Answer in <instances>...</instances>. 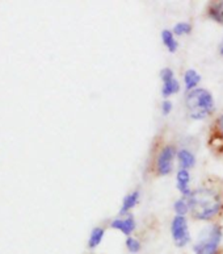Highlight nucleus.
Wrapping results in <instances>:
<instances>
[{"mask_svg": "<svg viewBox=\"0 0 223 254\" xmlns=\"http://www.w3.org/2000/svg\"><path fill=\"white\" fill-rule=\"evenodd\" d=\"M210 148L216 152L223 153V112L214 120L210 127V138H209Z\"/></svg>", "mask_w": 223, "mask_h": 254, "instance_id": "obj_6", "label": "nucleus"}, {"mask_svg": "<svg viewBox=\"0 0 223 254\" xmlns=\"http://www.w3.org/2000/svg\"><path fill=\"white\" fill-rule=\"evenodd\" d=\"M178 158L181 169H185V170L192 169V167H194V165H196V157H194V154H193L190 150H188V149H181V150H178Z\"/></svg>", "mask_w": 223, "mask_h": 254, "instance_id": "obj_10", "label": "nucleus"}, {"mask_svg": "<svg viewBox=\"0 0 223 254\" xmlns=\"http://www.w3.org/2000/svg\"><path fill=\"white\" fill-rule=\"evenodd\" d=\"M139 195H140L139 190H135V191H133V192L128 193V195L124 197V200H122V205H121V209H120V212H118V216L120 217L128 216L129 212L135 207L138 200H139Z\"/></svg>", "mask_w": 223, "mask_h": 254, "instance_id": "obj_9", "label": "nucleus"}, {"mask_svg": "<svg viewBox=\"0 0 223 254\" xmlns=\"http://www.w3.org/2000/svg\"><path fill=\"white\" fill-rule=\"evenodd\" d=\"M125 245L126 248H128V251L133 254L139 253L140 249H142V245H140L139 241L136 239H134V237H132V236H130V237H126Z\"/></svg>", "mask_w": 223, "mask_h": 254, "instance_id": "obj_17", "label": "nucleus"}, {"mask_svg": "<svg viewBox=\"0 0 223 254\" xmlns=\"http://www.w3.org/2000/svg\"><path fill=\"white\" fill-rule=\"evenodd\" d=\"M172 111V102L166 99L164 102L162 103V112L163 115H170V112Z\"/></svg>", "mask_w": 223, "mask_h": 254, "instance_id": "obj_20", "label": "nucleus"}, {"mask_svg": "<svg viewBox=\"0 0 223 254\" xmlns=\"http://www.w3.org/2000/svg\"><path fill=\"white\" fill-rule=\"evenodd\" d=\"M218 50H220V54H221V57L223 58V40H222V41H221V44H220V48H218Z\"/></svg>", "mask_w": 223, "mask_h": 254, "instance_id": "obj_21", "label": "nucleus"}, {"mask_svg": "<svg viewBox=\"0 0 223 254\" xmlns=\"http://www.w3.org/2000/svg\"><path fill=\"white\" fill-rule=\"evenodd\" d=\"M222 237L223 231L220 224H213L204 228L193 248L194 254H220Z\"/></svg>", "mask_w": 223, "mask_h": 254, "instance_id": "obj_3", "label": "nucleus"}, {"mask_svg": "<svg viewBox=\"0 0 223 254\" xmlns=\"http://www.w3.org/2000/svg\"><path fill=\"white\" fill-rule=\"evenodd\" d=\"M185 107L190 119L204 120L214 112L216 103L212 92L205 88H194L186 94Z\"/></svg>", "mask_w": 223, "mask_h": 254, "instance_id": "obj_2", "label": "nucleus"}, {"mask_svg": "<svg viewBox=\"0 0 223 254\" xmlns=\"http://www.w3.org/2000/svg\"><path fill=\"white\" fill-rule=\"evenodd\" d=\"M208 16L223 25V1H212L208 5Z\"/></svg>", "mask_w": 223, "mask_h": 254, "instance_id": "obj_11", "label": "nucleus"}, {"mask_svg": "<svg viewBox=\"0 0 223 254\" xmlns=\"http://www.w3.org/2000/svg\"><path fill=\"white\" fill-rule=\"evenodd\" d=\"M174 209L176 212V216H185L186 213L189 212V205H188V200L185 197H181L178 200L175 201Z\"/></svg>", "mask_w": 223, "mask_h": 254, "instance_id": "obj_16", "label": "nucleus"}, {"mask_svg": "<svg viewBox=\"0 0 223 254\" xmlns=\"http://www.w3.org/2000/svg\"><path fill=\"white\" fill-rule=\"evenodd\" d=\"M160 78H162L163 83H166L168 80H172L175 78L174 75V70L170 67H164L160 70Z\"/></svg>", "mask_w": 223, "mask_h": 254, "instance_id": "obj_19", "label": "nucleus"}, {"mask_svg": "<svg viewBox=\"0 0 223 254\" xmlns=\"http://www.w3.org/2000/svg\"><path fill=\"white\" fill-rule=\"evenodd\" d=\"M176 186H178V190L182 193V196L189 197V195L192 193V191L189 190V182H190V174L189 171L185 170V169H180L176 174Z\"/></svg>", "mask_w": 223, "mask_h": 254, "instance_id": "obj_8", "label": "nucleus"}, {"mask_svg": "<svg viewBox=\"0 0 223 254\" xmlns=\"http://www.w3.org/2000/svg\"><path fill=\"white\" fill-rule=\"evenodd\" d=\"M162 40H163V44L166 45V48L170 50L171 53H175L178 48V41L175 40V34L174 32L170 31V29H164L162 32Z\"/></svg>", "mask_w": 223, "mask_h": 254, "instance_id": "obj_14", "label": "nucleus"}, {"mask_svg": "<svg viewBox=\"0 0 223 254\" xmlns=\"http://www.w3.org/2000/svg\"><path fill=\"white\" fill-rule=\"evenodd\" d=\"M174 34L178 36H184V34H189L192 32V24L189 23H178L172 29Z\"/></svg>", "mask_w": 223, "mask_h": 254, "instance_id": "obj_18", "label": "nucleus"}, {"mask_svg": "<svg viewBox=\"0 0 223 254\" xmlns=\"http://www.w3.org/2000/svg\"><path fill=\"white\" fill-rule=\"evenodd\" d=\"M104 235H105V229H104V228H93L91 232V235H89V239H88V248H89V249H96L102 241V239H104Z\"/></svg>", "mask_w": 223, "mask_h": 254, "instance_id": "obj_13", "label": "nucleus"}, {"mask_svg": "<svg viewBox=\"0 0 223 254\" xmlns=\"http://www.w3.org/2000/svg\"><path fill=\"white\" fill-rule=\"evenodd\" d=\"M171 233L178 248H184L190 243V233L185 216H175L171 224Z\"/></svg>", "mask_w": 223, "mask_h": 254, "instance_id": "obj_5", "label": "nucleus"}, {"mask_svg": "<svg viewBox=\"0 0 223 254\" xmlns=\"http://www.w3.org/2000/svg\"><path fill=\"white\" fill-rule=\"evenodd\" d=\"M135 220H134V217H133L130 213L125 217H117V219H114V220L110 221V228L121 231L126 237H130V235H132L133 232L135 231Z\"/></svg>", "mask_w": 223, "mask_h": 254, "instance_id": "obj_7", "label": "nucleus"}, {"mask_svg": "<svg viewBox=\"0 0 223 254\" xmlns=\"http://www.w3.org/2000/svg\"><path fill=\"white\" fill-rule=\"evenodd\" d=\"M189 211L196 220L213 221L223 216V187L222 182L205 181L189 197H186Z\"/></svg>", "mask_w": 223, "mask_h": 254, "instance_id": "obj_1", "label": "nucleus"}, {"mask_svg": "<svg viewBox=\"0 0 223 254\" xmlns=\"http://www.w3.org/2000/svg\"><path fill=\"white\" fill-rule=\"evenodd\" d=\"M180 90V83H178V80H176L174 78L172 80H168L166 83H163V87H162V95L163 98H170L174 94L178 92Z\"/></svg>", "mask_w": 223, "mask_h": 254, "instance_id": "obj_15", "label": "nucleus"}, {"mask_svg": "<svg viewBox=\"0 0 223 254\" xmlns=\"http://www.w3.org/2000/svg\"><path fill=\"white\" fill-rule=\"evenodd\" d=\"M184 82H185L186 91L189 92L198 86V83L201 82V75L196 71V70L189 68V70H186L185 74H184Z\"/></svg>", "mask_w": 223, "mask_h": 254, "instance_id": "obj_12", "label": "nucleus"}, {"mask_svg": "<svg viewBox=\"0 0 223 254\" xmlns=\"http://www.w3.org/2000/svg\"><path fill=\"white\" fill-rule=\"evenodd\" d=\"M176 154H178V150L174 145H166L160 149L155 159L156 175L166 177V175L171 174V171L174 169V161Z\"/></svg>", "mask_w": 223, "mask_h": 254, "instance_id": "obj_4", "label": "nucleus"}]
</instances>
